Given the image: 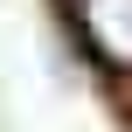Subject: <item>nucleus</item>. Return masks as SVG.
<instances>
[{"label": "nucleus", "mask_w": 132, "mask_h": 132, "mask_svg": "<svg viewBox=\"0 0 132 132\" xmlns=\"http://www.w3.org/2000/svg\"><path fill=\"white\" fill-rule=\"evenodd\" d=\"M70 21H77V35L90 42L97 63L132 77V0H70Z\"/></svg>", "instance_id": "f257e3e1"}]
</instances>
